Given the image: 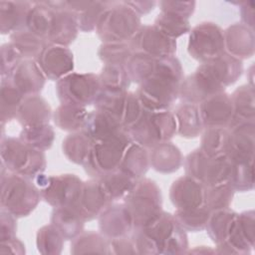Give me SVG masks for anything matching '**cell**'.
Wrapping results in <instances>:
<instances>
[{
	"label": "cell",
	"mask_w": 255,
	"mask_h": 255,
	"mask_svg": "<svg viewBox=\"0 0 255 255\" xmlns=\"http://www.w3.org/2000/svg\"><path fill=\"white\" fill-rule=\"evenodd\" d=\"M187 52L200 64L210 62L224 53V30L214 22H202L191 28Z\"/></svg>",
	"instance_id": "11"
},
{
	"label": "cell",
	"mask_w": 255,
	"mask_h": 255,
	"mask_svg": "<svg viewBox=\"0 0 255 255\" xmlns=\"http://www.w3.org/2000/svg\"><path fill=\"white\" fill-rule=\"evenodd\" d=\"M149 166L156 172L168 174L179 169L183 156L177 145L171 141L158 144L148 149Z\"/></svg>",
	"instance_id": "30"
},
{
	"label": "cell",
	"mask_w": 255,
	"mask_h": 255,
	"mask_svg": "<svg viewBox=\"0 0 255 255\" xmlns=\"http://www.w3.org/2000/svg\"><path fill=\"white\" fill-rule=\"evenodd\" d=\"M200 65L224 89L234 84L243 73L242 61L227 53Z\"/></svg>",
	"instance_id": "28"
},
{
	"label": "cell",
	"mask_w": 255,
	"mask_h": 255,
	"mask_svg": "<svg viewBox=\"0 0 255 255\" xmlns=\"http://www.w3.org/2000/svg\"><path fill=\"white\" fill-rule=\"evenodd\" d=\"M53 119L49 103L40 95L26 97L17 113L16 120L22 128L47 125Z\"/></svg>",
	"instance_id": "26"
},
{
	"label": "cell",
	"mask_w": 255,
	"mask_h": 255,
	"mask_svg": "<svg viewBox=\"0 0 255 255\" xmlns=\"http://www.w3.org/2000/svg\"><path fill=\"white\" fill-rule=\"evenodd\" d=\"M98 179L112 202L124 199L132 189L136 180H138L120 167Z\"/></svg>",
	"instance_id": "34"
},
{
	"label": "cell",
	"mask_w": 255,
	"mask_h": 255,
	"mask_svg": "<svg viewBox=\"0 0 255 255\" xmlns=\"http://www.w3.org/2000/svg\"><path fill=\"white\" fill-rule=\"evenodd\" d=\"M132 54L128 43H102L98 49V57L104 65L126 66Z\"/></svg>",
	"instance_id": "50"
},
{
	"label": "cell",
	"mask_w": 255,
	"mask_h": 255,
	"mask_svg": "<svg viewBox=\"0 0 255 255\" xmlns=\"http://www.w3.org/2000/svg\"><path fill=\"white\" fill-rule=\"evenodd\" d=\"M181 82L159 73H153L150 78L137 85L134 93L144 110L168 111L178 100Z\"/></svg>",
	"instance_id": "7"
},
{
	"label": "cell",
	"mask_w": 255,
	"mask_h": 255,
	"mask_svg": "<svg viewBox=\"0 0 255 255\" xmlns=\"http://www.w3.org/2000/svg\"><path fill=\"white\" fill-rule=\"evenodd\" d=\"M56 94L61 104L87 108L94 105L102 91L95 73H71L56 82Z\"/></svg>",
	"instance_id": "9"
},
{
	"label": "cell",
	"mask_w": 255,
	"mask_h": 255,
	"mask_svg": "<svg viewBox=\"0 0 255 255\" xmlns=\"http://www.w3.org/2000/svg\"><path fill=\"white\" fill-rule=\"evenodd\" d=\"M88 115L85 107L61 104L53 111V121L57 128L71 133L83 129Z\"/></svg>",
	"instance_id": "33"
},
{
	"label": "cell",
	"mask_w": 255,
	"mask_h": 255,
	"mask_svg": "<svg viewBox=\"0 0 255 255\" xmlns=\"http://www.w3.org/2000/svg\"><path fill=\"white\" fill-rule=\"evenodd\" d=\"M156 59L150 56L133 53L127 65L125 66L131 83L141 84L154 73Z\"/></svg>",
	"instance_id": "46"
},
{
	"label": "cell",
	"mask_w": 255,
	"mask_h": 255,
	"mask_svg": "<svg viewBox=\"0 0 255 255\" xmlns=\"http://www.w3.org/2000/svg\"><path fill=\"white\" fill-rule=\"evenodd\" d=\"M5 79H8L25 98L40 95L47 80L36 60L30 59L21 60Z\"/></svg>",
	"instance_id": "22"
},
{
	"label": "cell",
	"mask_w": 255,
	"mask_h": 255,
	"mask_svg": "<svg viewBox=\"0 0 255 255\" xmlns=\"http://www.w3.org/2000/svg\"><path fill=\"white\" fill-rule=\"evenodd\" d=\"M156 245L158 254H184L188 249L186 231L179 225L172 213L162 211L153 222L142 228Z\"/></svg>",
	"instance_id": "10"
},
{
	"label": "cell",
	"mask_w": 255,
	"mask_h": 255,
	"mask_svg": "<svg viewBox=\"0 0 255 255\" xmlns=\"http://www.w3.org/2000/svg\"><path fill=\"white\" fill-rule=\"evenodd\" d=\"M149 167L148 149L131 142L125 152L120 168L135 179H140L144 177Z\"/></svg>",
	"instance_id": "39"
},
{
	"label": "cell",
	"mask_w": 255,
	"mask_h": 255,
	"mask_svg": "<svg viewBox=\"0 0 255 255\" xmlns=\"http://www.w3.org/2000/svg\"><path fill=\"white\" fill-rule=\"evenodd\" d=\"M123 200L132 217L134 229L148 226L163 211L161 190L150 178L136 180Z\"/></svg>",
	"instance_id": "3"
},
{
	"label": "cell",
	"mask_w": 255,
	"mask_h": 255,
	"mask_svg": "<svg viewBox=\"0 0 255 255\" xmlns=\"http://www.w3.org/2000/svg\"><path fill=\"white\" fill-rule=\"evenodd\" d=\"M185 174L199 180L205 186L228 182L230 160L206 155L199 147L189 152L183 162Z\"/></svg>",
	"instance_id": "13"
},
{
	"label": "cell",
	"mask_w": 255,
	"mask_h": 255,
	"mask_svg": "<svg viewBox=\"0 0 255 255\" xmlns=\"http://www.w3.org/2000/svg\"><path fill=\"white\" fill-rule=\"evenodd\" d=\"M98 76L102 90L106 91H128L131 83L125 66L104 65Z\"/></svg>",
	"instance_id": "45"
},
{
	"label": "cell",
	"mask_w": 255,
	"mask_h": 255,
	"mask_svg": "<svg viewBox=\"0 0 255 255\" xmlns=\"http://www.w3.org/2000/svg\"><path fill=\"white\" fill-rule=\"evenodd\" d=\"M94 106L95 109L105 111L112 115L127 131L139 120L144 110L136 94L128 90H102Z\"/></svg>",
	"instance_id": "12"
},
{
	"label": "cell",
	"mask_w": 255,
	"mask_h": 255,
	"mask_svg": "<svg viewBox=\"0 0 255 255\" xmlns=\"http://www.w3.org/2000/svg\"><path fill=\"white\" fill-rule=\"evenodd\" d=\"M99 231L109 240L129 236L134 229L132 217L123 203L113 202L98 217Z\"/></svg>",
	"instance_id": "19"
},
{
	"label": "cell",
	"mask_w": 255,
	"mask_h": 255,
	"mask_svg": "<svg viewBox=\"0 0 255 255\" xmlns=\"http://www.w3.org/2000/svg\"><path fill=\"white\" fill-rule=\"evenodd\" d=\"M64 241V237L51 223L39 228L36 234V246L41 254H61Z\"/></svg>",
	"instance_id": "47"
},
{
	"label": "cell",
	"mask_w": 255,
	"mask_h": 255,
	"mask_svg": "<svg viewBox=\"0 0 255 255\" xmlns=\"http://www.w3.org/2000/svg\"><path fill=\"white\" fill-rule=\"evenodd\" d=\"M0 75L1 79L8 78L11 71L15 68V66L23 60L20 56L19 52L12 45V43L8 42L1 46L0 50Z\"/></svg>",
	"instance_id": "53"
},
{
	"label": "cell",
	"mask_w": 255,
	"mask_h": 255,
	"mask_svg": "<svg viewBox=\"0 0 255 255\" xmlns=\"http://www.w3.org/2000/svg\"><path fill=\"white\" fill-rule=\"evenodd\" d=\"M224 91L225 89L199 65L192 74L183 78L178 99L184 104L199 105L207 98Z\"/></svg>",
	"instance_id": "16"
},
{
	"label": "cell",
	"mask_w": 255,
	"mask_h": 255,
	"mask_svg": "<svg viewBox=\"0 0 255 255\" xmlns=\"http://www.w3.org/2000/svg\"><path fill=\"white\" fill-rule=\"evenodd\" d=\"M80 31L78 15L69 11H55L47 42L69 47Z\"/></svg>",
	"instance_id": "25"
},
{
	"label": "cell",
	"mask_w": 255,
	"mask_h": 255,
	"mask_svg": "<svg viewBox=\"0 0 255 255\" xmlns=\"http://www.w3.org/2000/svg\"><path fill=\"white\" fill-rule=\"evenodd\" d=\"M125 130L118 120L109 113L95 109L89 112L82 131L94 142L109 138Z\"/></svg>",
	"instance_id": "27"
},
{
	"label": "cell",
	"mask_w": 255,
	"mask_h": 255,
	"mask_svg": "<svg viewBox=\"0 0 255 255\" xmlns=\"http://www.w3.org/2000/svg\"><path fill=\"white\" fill-rule=\"evenodd\" d=\"M17 231V217L4 209H0V241L15 237Z\"/></svg>",
	"instance_id": "56"
},
{
	"label": "cell",
	"mask_w": 255,
	"mask_h": 255,
	"mask_svg": "<svg viewBox=\"0 0 255 255\" xmlns=\"http://www.w3.org/2000/svg\"><path fill=\"white\" fill-rule=\"evenodd\" d=\"M128 44L132 53L144 54L155 59L174 56L177 49L176 40L164 35L153 24L141 25Z\"/></svg>",
	"instance_id": "14"
},
{
	"label": "cell",
	"mask_w": 255,
	"mask_h": 255,
	"mask_svg": "<svg viewBox=\"0 0 255 255\" xmlns=\"http://www.w3.org/2000/svg\"><path fill=\"white\" fill-rule=\"evenodd\" d=\"M211 211L206 207L190 210L175 209L173 216L186 232H199L205 229Z\"/></svg>",
	"instance_id": "49"
},
{
	"label": "cell",
	"mask_w": 255,
	"mask_h": 255,
	"mask_svg": "<svg viewBox=\"0 0 255 255\" xmlns=\"http://www.w3.org/2000/svg\"><path fill=\"white\" fill-rule=\"evenodd\" d=\"M0 157L1 163L9 172L31 179L44 173L47 166L45 151L36 149L14 136H1Z\"/></svg>",
	"instance_id": "2"
},
{
	"label": "cell",
	"mask_w": 255,
	"mask_h": 255,
	"mask_svg": "<svg viewBox=\"0 0 255 255\" xmlns=\"http://www.w3.org/2000/svg\"><path fill=\"white\" fill-rule=\"evenodd\" d=\"M50 223L61 233L65 240H73L84 231L85 220L72 205L53 208Z\"/></svg>",
	"instance_id": "32"
},
{
	"label": "cell",
	"mask_w": 255,
	"mask_h": 255,
	"mask_svg": "<svg viewBox=\"0 0 255 255\" xmlns=\"http://www.w3.org/2000/svg\"><path fill=\"white\" fill-rule=\"evenodd\" d=\"M238 213L230 207L211 211L205 230L215 245L227 241L236 231Z\"/></svg>",
	"instance_id": "29"
},
{
	"label": "cell",
	"mask_w": 255,
	"mask_h": 255,
	"mask_svg": "<svg viewBox=\"0 0 255 255\" xmlns=\"http://www.w3.org/2000/svg\"><path fill=\"white\" fill-rule=\"evenodd\" d=\"M110 249H111V254H116V255L137 254L134 242L130 237V235L110 240Z\"/></svg>",
	"instance_id": "57"
},
{
	"label": "cell",
	"mask_w": 255,
	"mask_h": 255,
	"mask_svg": "<svg viewBox=\"0 0 255 255\" xmlns=\"http://www.w3.org/2000/svg\"><path fill=\"white\" fill-rule=\"evenodd\" d=\"M54 13L55 11L44 1H33V6L27 17L26 29L47 42Z\"/></svg>",
	"instance_id": "41"
},
{
	"label": "cell",
	"mask_w": 255,
	"mask_h": 255,
	"mask_svg": "<svg viewBox=\"0 0 255 255\" xmlns=\"http://www.w3.org/2000/svg\"><path fill=\"white\" fill-rule=\"evenodd\" d=\"M10 43L16 48L23 60H36L47 42L28 29H22L10 36Z\"/></svg>",
	"instance_id": "42"
},
{
	"label": "cell",
	"mask_w": 255,
	"mask_h": 255,
	"mask_svg": "<svg viewBox=\"0 0 255 255\" xmlns=\"http://www.w3.org/2000/svg\"><path fill=\"white\" fill-rule=\"evenodd\" d=\"M239 13L241 18V23L250 29L254 30L255 17H254V1H240L239 2Z\"/></svg>",
	"instance_id": "58"
},
{
	"label": "cell",
	"mask_w": 255,
	"mask_h": 255,
	"mask_svg": "<svg viewBox=\"0 0 255 255\" xmlns=\"http://www.w3.org/2000/svg\"><path fill=\"white\" fill-rule=\"evenodd\" d=\"M253 75H254V66L253 65H251L249 68H248V70H247V74H246V77H247V79L249 80V82H248V85H250L251 87H254V84H253Z\"/></svg>",
	"instance_id": "61"
},
{
	"label": "cell",
	"mask_w": 255,
	"mask_h": 255,
	"mask_svg": "<svg viewBox=\"0 0 255 255\" xmlns=\"http://www.w3.org/2000/svg\"><path fill=\"white\" fill-rule=\"evenodd\" d=\"M254 30L242 23H235L224 30L225 51L238 60L251 58L255 53Z\"/></svg>",
	"instance_id": "23"
},
{
	"label": "cell",
	"mask_w": 255,
	"mask_h": 255,
	"mask_svg": "<svg viewBox=\"0 0 255 255\" xmlns=\"http://www.w3.org/2000/svg\"><path fill=\"white\" fill-rule=\"evenodd\" d=\"M114 1H92L90 6L78 15L80 31L85 33L94 32L107 9Z\"/></svg>",
	"instance_id": "52"
},
{
	"label": "cell",
	"mask_w": 255,
	"mask_h": 255,
	"mask_svg": "<svg viewBox=\"0 0 255 255\" xmlns=\"http://www.w3.org/2000/svg\"><path fill=\"white\" fill-rule=\"evenodd\" d=\"M203 128H225L230 125L233 116L231 96L225 91L215 94L198 105Z\"/></svg>",
	"instance_id": "21"
},
{
	"label": "cell",
	"mask_w": 255,
	"mask_h": 255,
	"mask_svg": "<svg viewBox=\"0 0 255 255\" xmlns=\"http://www.w3.org/2000/svg\"><path fill=\"white\" fill-rule=\"evenodd\" d=\"M0 253L1 254H7V253H12V254H25L26 249H25V244L16 236L9 238L4 241H0Z\"/></svg>",
	"instance_id": "59"
},
{
	"label": "cell",
	"mask_w": 255,
	"mask_h": 255,
	"mask_svg": "<svg viewBox=\"0 0 255 255\" xmlns=\"http://www.w3.org/2000/svg\"><path fill=\"white\" fill-rule=\"evenodd\" d=\"M226 157L233 162L254 159L255 123L234 122L228 128Z\"/></svg>",
	"instance_id": "17"
},
{
	"label": "cell",
	"mask_w": 255,
	"mask_h": 255,
	"mask_svg": "<svg viewBox=\"0 0 255 255\" xmlns=\"http://www.w3.org/2000/svg\"><path fill=\"white\" fill-rule=\"evenodd\" d=\"M234 193V189L228 182L206 186L205 206L210 211L228 208L232 203Z\"/></svg>",
	"instance_id": "51"
},
{
	"label": "cell",
	"mask_w": 255,
	"mask_h": 255,
	"mask_svg": "<svg viewBox=\"0 0 255 255\" xmlns=\"http://www.w3.org/2000/svg\"><path fill=\"white\" fill-rule=\"evenodd\" d=\"M93 143L94 141L84 131L71 132L62 141V151L70 162L84 165Z\"/></svg>",
	"instance_id": "36"
},
{
	"label": "cell",
	"mask_w": 255,
	"mask_h": 255,
	"mask_svg": "<svg viewBox=\"0 0 255 255\" xmlns=\"http://www.w3.org/2000/svg\"><path fill=\"white\" fill-rule=\"evenodd\" d=\"M172 113L176 122V134L188 139L198 137L201 134L204 128L198 105L181 103L175 107Z\"/></svg>",
	"instance_id": "31"
},
{
	"label": "cell",
	"mask_w": 255,
	"mask_h": 255,
	"mask_svg": "<svg viewBox=\"0 0 255 255\" xmlns=\"http://www.w3.org/2000/svg\"><path fill=\"white\" fill-rule=\"evenodd\" d=\"M132 142L128 132L123 130L109 138L93 143L84 169L91 178H101L118 169L128 145Z\"/></svg>",
	"instance_id": "6"
},
{
	"label": "cell",
	"mask_w": 255,
	"mask_h": 255,
	"mask_svg": "<svg viewBox=\"0 0 255 255\" xmlns=\"http://www.w3.org/2000/svg\"><path fill=\"white\" fill-rule=\"evenodd\" d=\"M25 97L8 80L1 79L0 83V122L5 126L12 120H16L18 110Z\"/></svg>",
	"instance_id": "37"
},
{
	"label": "cell",
	"mask_w": 255,
	"mask_h": 255,
	"mask_svg": "<svg viewBox=\"0 0 255 255\" xmlns=\"http://www.w3.org/2000/svg\"><path fill=\"white\" fill-rule=\"evenodd\" d=\"M140 26V16L123 1H114L103 14L96 33L102 43H128Z\"/></svg>",
	"instance_id": "5"
},
{
	"label": "cell",
	"mask_w": 255,
	"mask_h": 255,
	"mask_svg": "<svg viewBox=\"0 0 255 255\" xmlns=\"http://www.w3.org/2000/svg\"><path fill=\"white\" fill-rule=\"evenodd\" d=\"M33 180L39 188L41 198L53 208L74 205L79 198L84 182L73 173L58 175L41 173Z\"/></svg>",
	"instance_id": "8"
},
{
	"label": "cell",
	"mask_w": 255,
	"mask_h": 255,
	"mask_svg": "<svg viewBox=\"0 0 255 255\" xmlns=\"http://www.w3.org/2000/svg\"><path fill=\"white\" fill-rule=\"evenodd\" d=\"M160 8V12L174 14L185 19H189L194 13L196 2L195 1H175L164 0L157 2Z\"/></svg>",
	"instance_id": "55"
},
{
	"label": "cell",
	"mask_w": 255,
	"mask_h": 255,
	"mask_svg": "<svg viewBox=\"0 0 255 255\" xmlns=\"http://www.w3.org/2000/svg\"><path fill=\"white\" fill-rule=\"evenodd\" d=\"M234 116L231 123L250 122L255 123V91L250 85H242L230 95ZM230 123V124H231Z\"/></svg>",
	"instance_id": "35"
},
{
	"label": "cell",
	"mask_w": 255,
	"mask_h": 255,
	"mask_svg": "<svg viewBox=\"0 0 255 255\" xmlns=\"http://www.w3.org/2000/svg\"><path fill=\"white\" fill-rule=\"evenodd\" d=\"M132 142L147 149L170 141L176 134V122L172 111L143 110L139 120L128 130Z\"/></svg>",
	"instance_id": "4"
},
{
	"label": "cell",
	"mask_w": 255,
	"mask_h": 255,
	"mask_svg": "<svg viewBox=\"0 0 255 255\" xmlns=\"http://www.w3.org/2000/svg\"><path fill=\"white\" fill-rule=\"evenodd\" d=\"M72 254H111L110 240L100 231H83L71 240Z\"/></svg>",
	"instance_id": "38"
},
{
	"label": "cell",
	"mask_w": 255,
	"mask_h": 255,
	"mask_svg": "<svg viewBox=\"0 0 255 255\" xmlns=\"http://www.w3.org/2000/svg\"><path fill=\"white\" fill-rule=\"evenodd\" d=\"M0 207L17 218L29 216L41 198L33 179L9 172L1 163Z\"/></svg>",
	"instance_id": "1"
},
{
	"label": "cell",
	"mask_w": 255,
	"mask_h": 255,
	"mask_svg": "<svg viewBox=\"0 0 255 255\" xmlns=\"http://www.w3.org/2000/svg\"><path fill=\"white\" fill-rule=\"evenodd\" d=\"M228 183L234 191H250L254 188V159L248 161H230Z\"/></svg>",
	"instance_id": "44"
},
{
	"label": "cell",
	"mask_w": 255,
	"mask_h": 255,
	"mask_svg": "<svg viewBox=\"0 0 255 255\" xmlns=\"http://www.w3.org/2000/svg\"><path fill=\"white\" fill-rule=\"evenodd\" d=\"M227 128H205L200 134L199 148L210 157L223 158L227 154Z\"/></svg>",
	"instance_id": "40"
},
{
	"label": "cell",
	"mask_w": 255,
	"mask_h": 255,
	"mask_svg": "<svg viewBox=\"0 0 255 255\" xmlns=\"http://www.w3.org/2000/svg\"><path fill=\"white\" fill-rule=\"evenodd\" d=\"M46 79L58 82L73 73L74 55L69 47L47 43L36 59Z\"/></svg>",
	"instance_id": "15"
},
{
	"label": "cell",
	"mask_w": 255,
	"mask_h": 255,
	"mask_svg": "<svg viewBox=\"0 0 255 255\" xmlns=\"http://www.w3.org/2000/svg\"><path fill=\"white\" fill-rule=\"evenodd\" d=\"M206 186L187 174L176 178L169 188V199L177 210L197 209L205 206Z\"/></svg>",
	"instance_id": "18"
},
{
	"label": "cell",
	"mask_w": 255,
	"mask_h": 255,
	"mask_svg": "<svg viewBox=\"0 0 255 255\" xmlns=\"http://www.w3.org/2000/svg\"><path fill=\"white\" fill-rule=\"evenodd\" d=\"M33 1H0V32L11 35L26 28L27 17Z\"/></svg>",
	"instance_id": "24"
},
{
	"label": "cell",
	"mask_w": 255,
	"mask_h": 255,
	"mask_svg": "<svg viewBox=\"0 0 255 255\" xmlns=\"http://www.w3.org/2000/svg\"><path fill=\"white\" fill-rule=\"evenodd\" d=\"M237 229L241 237L252 248L255 243V212L254 210H246L238 213Z\"/></svg>",
	"instance_id": "54"
},
{
	"label": "cell",
	"mask_w": 255,
	"mask_h": 255,
	"mask_svg": "<svg viewBox=\"0 0 255 255\" xmlns=\"http://www.w3.org/2000/svg\"><path fill=\"white\" fill-rule=\"evenodd\" d=\"M112 203L102 188L99 179L90 178L83 182L79 198L73 206L87 222L98 219L101 213Z\"/></svg>",
	"instance_id": "20"
},
{
	"label": "cell",
	"mask_w": 255,
	"mask_h": 255,
	"mask_svg": "<svg viewBox=\"0 0 255 255\" xmlns=\"http://www.w3.org/2000/svg\"><path fill=\"white\" fill-rule=\"evenodd\" d=\"M18 137L28 145L46 151L51 148L55 140V131L50 124L22 128Z\"/></svg>",
	"instance_id": "43"
},
{
	"label": "cell",
	"mask_w": 255,
	"mask_h": 255,
	"mask_svg": "<svg viewBox=\"0 0 255 255\" xmlns=\"http://www.w3.org/2000/svg\"><path fill=\"white\" fill-rule=\"evenodd\" d=\"M153 25L164 35L173 40L189 33L191 30L188 19L164 12H160L156 16Z\"/></svg>",
	"instance_id": "48"
},
{
	"label": "cell",
	"mask_w": 255,
	"mask_h": 255,
	"mask_svg": "<svg viewBox=\"0 0 255 255\" xmlns=\"http://www.w3.org/2000/svg\"><path fill=\"white\" fill-rule=\"evenodd\" d=\"M123 2L132 11H134L138 16L148 14L157 5V2L153 0H130Z\"/></svg>",
	"instance_id": "60"
}]
</instances>
